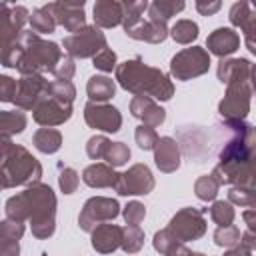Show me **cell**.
<instances>
[{"label": "cell", "mask_w": 256, "mask_h": 256, "mask_svg": "<svg viewBox=\"0 0 256 256\" xmlns=\"http://www.w3.org/2000/svg\"><path fill=\"white\" fill-rule=\"evenodd\" d=\"M224 126L232 132V138L220 150L210 176L220 186L254 188V126L246 120H224Z\"/></svg>", "instance_id": "1"}, {"label": "cell", "mask_w": 256, "mask_h": 256, "mask_svg": "<svg viewBox=\"0 0 256 256\" xmlns=\"http://www.w3.org/2000/svg\"><path fill=\"white\" fill-rule=\"evenodd\" d=\"M8 220L30 222L32 234L38 240H46L56 230V194L48 184L36 182L26 186L24 192L10 196L4 204Z\"/></svg>", "instance_id": "2"}, {"label": "cell", "mask_w": 256, "mask_h": 256, "mask_svg": "<svg viewBox=\"0 0 256 256\" xmlns=\"http://www.w3.org/2000/svg\"><path fill=\"white\" fill-rule=\"evenodd\" d=\"M116 82L134 96H148L152 100H170L174 96V84L160 68L148 66L142 58H132L116 66Z\"/></svg>", "instance_id": "3"}, {"label": "cell", "mask_w": 256, "mask_h": 256, "mask_svg": "<svg viewBox=\"0 0 256 256\" xmlns=\"http://www.w3.org/2000/svg\"><path fill=\"white\" fill-rule=\"evenodd\" d=\"M20 46V58L16 64V70L20 74H42V72H54L56 64L60 62L62 48L56 42L42 40L32 30H22L18 36Z\"/></svg>", "instance_id": "4"}, {"label": "cell", "mask_w": 256, "mask_h": 256, "mask_svg": "<svg viewBox=\"0 0 256 256\" xmlns=\"http://www.w3.org/2000/svg\"><path fill=\"white\" fill-rule=\"evenodd\" d=\"M42 164L34 158L24 146L14 144L6 160L0 164V184L2 188H16V186H30L40 182Z\"/></svg>", "instance_id": "5"}, {"label": "cell", "mask_w": 256, "mask_h": 256, "mask_svg": "<svg viewBox=\"0 0 256 256\" xmlns=\"http://www.w3.org/2000/svg\"><path fill=\"white\" fill-rule=\"evenodd\" d=\"M30 12L26 6L0 2V64L4 62L10 48L18 42V36L24 30Z\"/></svg>", "instance_id": "6"}, {"label": "cell", "mask_w": 256, "mask_h": 256, "mask_svg": "<svg viewBox=\"0 0 256 256\" xmlns=\"http://www.w3.org/2000/svg\"><path fill=\"white\" fill-rule=\"evenodd\" d=\"M210 54L202 46H190L180 52H176L170 60V74L176 80H192L208 72L210 68Z\"/></svg>", "instance_id": "7"}, {"label": "cell", "mask_w": 256, "mask_h": 256, "mask_svg": "<svg viewBox=\"0 0 256 256\" xmlns=\"http://www.w3.org/2000/svg\"><path fill=\"white\" fill-rule=\"evenodd\" d=\"M62 46H64L66 56H70V58H94L98 52L108 48V42L100 28L86 24L76 34L66 36Z\"/></svg>", "instance_id": "8"}, {"label": "cell", "mask_w": 256, "mask_h": 256, "mask_svg": "<svg viewBox=\"0 0 256 256\" xmlns=\"http://www.w3.org/2000/svg\"><path fill=\"white\" fill-rule=\"evenodd\" d=\"M120 214V204L116 198L108 196H92L84 202L80 216H78V226L84 232H92L98 224L102 222H112Z\"/></svg>", "instance_id": "9"}, {"label": "cell", "mask_w": 256, "mask_h": 256, "mask_svg": "<svg viewBox=\"0 0 256 256\" xmlns=\"http://www.w3.org/2000/svg\"><path fill=\"white\" fill-rule=\"evenodd\" d=\"M252 102V82L226 84V94L218 104V112L224 120H246Z\"/></svg>", "instance_id": "10"}, {"label": "cell", "mask_w": 256, "mask_h": 256, "mask_svg": "<svg viewBox=\"0 0 256 256\" xmlns=\"http://www.w3.org/2000/svg\"><path fill=\"white\" fill-rule=\"evenodd\" d=\"M156 180L146 164H134L126 172H118L114 190L120 196H146L154 190Z\"/></svg>", "instance_id": "11"}, {"label": "cell", "mask_w": 256, "mask_h": 256, "mask_svg": "<svg viewBox=\"0 0 256 256\" xmlns=\"http://www.w3.org/2000/svg\"><path fill=\"white\" fill-rule=\"evenodd\" d=\"M168 230L176 236L178 242L198 240L206 234V220L204 212L198 208H180L168 222Z\"/></svg>", "instance_id": "12"}, {"label": "cell", "mask_w": 256, "mask_h": 256, "mask_svg": "<svg viewBox=\"0 0 256 256\" xmlns=\"http://www.w3.org/2000/svg\"><path fill=\"white\" fill-rule=\"evenodd\" d=\"M50 82L44 74H22L16 80V94H14V106L18 110H32L36 102L48 92Z\"/></svg>", "instance_id": "13"}, {"label": "cell", "mask_w": 256, "mask_h": 256, "mask_svg": "<svg viewBox=\"0 0 256 256\" xmlns=\"http://www.w3.org/2000/svg\"><path fill=\"white\" fill-rule=\"evenodd\" d=\"M72 116V104L60 102L56 98H52L48 92L36 102V106L32 108V118L36 124L44 126V128H52V126H60L64 122H68Z\"/></svg>", "instance_id": "14"}, {"label": "cell", "mask_w": 256, "mask_h": 256, "mask_svg": "<svg viewBox=\"0 0 256 256\" xmlns=\"http://www.w3.org/2000/svg\"><path fill=\"white\" fill-rule=\"evenodd\" d=\"M84 120L90 128L100 132H118L122 126V114L116 106L104 102H88L84 106Z\"/></svg>", "instance_id": "15"}, {"label": "cell", "mask_w": 256, "mask_h": 256, "mask_svg": "<svg viewBox=\"0 0 256 256\" xmlns=\"http://www.w3.org/2000/svg\"><path fill=\"white\" fill-rule=\"evenodd\" d=\"M122 26H124V32L132 40H144V42H150V44H160L168 36L166 22L144 20L142 16H124Z\"/></svg>", "instance_id": "16"}, {"label": "cell", "mask_w": 256, "mask_h": 256, "mask_svg": "<svg viewBox=\"0 0 256 256\" xmlns=\"http://www.w3.org/2000/svg\"><path fill=\"white\" fill-rule=\"evenodd\" d=\"M86 2H50L44 8L52 14L56 24L64 26L68 32H78L80 28L86 26V14H84Z\"/></svg>", "instance_id": "17"}, {"label": "cell", "mask_w": 256, "mask_h": 256, "mask_svg": "<svg viewBox=\"0 0 256 256\" xmlns=\"http://www.w3.org/2000/svg\"><path fill=\"white\" fill-rule=\"evenodd\" d=\"M180 146L172 136H158L154 144V164L158 166L160 172L172 174L180 168Z\"/></svg>", "instance_id": "18"}, {"label": "cell", "mask_w": 256, "mask_h": 256, "mask_svg": "<svg viewBox=\"0 0 256 256\" xmlns=\"http://www.w3.org/2000/svg\"><path fill=\"white\" fill-rule=\"evenodd\" d=\"M216 76L222 84L232 82H252L254 68L248 58H222L216 68Z\"/></svg>", "instance_id": "19"}, {"label": "cell", "mask_w": 256, "mask_h": 256, "mask_svg": "<svg viewBox=\"0 0 256 256\" xmlns=\"http://www.w3.org/2000/svg\"><path fill=\"white\" fill-rule=\"evenodd\" d=\"M232 26L240 28L244 32V40L250 52H256V44H254V30H256V12L252 10V6L248 2H234L228 14Z\"/></svg>", "instance_id": "20"}, {"label": "cell", "mask_w": 256, "mask_h": 256, "mask_svg": "<svg viewBox=\"0 0 256 256\" xmlns=\"http://www.w3.org/2000/svg\"><path fill=\"white\" fill-rule=\"evenodd\" d=\"M206 52L218 58H228L240 48V36L234 28H216L206 38Z\"/></svg>", "instance_id": "21"}, {"label": "cell", "mask_w": 256, "mask_h": 256, "mask_svg": "<svg viewBox=\"0 0 256 256\" xmlns=\"http://www.w3.org/2000/svg\"><path fill=\"white\" fill-rule=\"evenodd\" d=\"M130 114L134 118L142 120V124L150 126V128H156V126L164 124V120H166V110L162 106H158L148 96H134L130 100Z\"/></svg>", "instance_id": "22"}, {"label": "cell", "mask_w": 256, "mask_h": 256, "mask_svg": "<svg viewBox=\"0 0 256 256\" xmlns=\"http://www.w3.org/2000/svg\"><path fill=\"white\" fill-rule=\"evenodd\" d=\"M92 248L98 252V254H112L114 250L120 248V242H122V226L118 224H98L92 232Z\"/></svg>", "instance_id": "23"}, {"label": "cell", "mask_w": 256, "mask_h": 256, "mask_svg": "<svg viewBox=\"0 0 256 256\" xmlns=\"http://www.w3.org/2000/svg\"><path fill=\"white\" fill-rule=\"evenodd\" d=\"M92 14H94V26L96 28H116L122 24V18H124L122 2L98 0L92 8Z\"/></svg>", "instance_id": "24"}, {"label": "cell", "mask_w": 256, "mask_h": 256, "mask_svg": "<svg viewBox=\"0 0 256 256\" xmlns=\"http://www.w3.org/2000/svg\"><path fill=\"white\" fill-rule=\"evenodd\" d=\"M116 180H118V172L106 162H94L86 166L82 172V182L90 188H114Z\"/></svg>", "instance_id": "25"}, {"label": "cell", "mask_w": 256, "mask_h": 256, "mask_svg": "<svg viewBox=\"0 0 256 256\" xmlns=\"http://www.w3.org/2000/svg\"><path fill=\"white\" fill-rule=\"evenodd\" d=\"M86 92H88V98L90 102H108L114 94H116V82L108 76H102V74H94L88 78V84H86Z\"/></svg>", "instance_id": "26"}, {"label": "cell", "mask_w": 256, "mask_h": 256, "mask_svg": "<svg viewBox=\"0 0 256 256\" xmlns=\"http://www.w3.org/2000/svg\"><path fill=\"white\" fill-rule=\"evenodd\" d=\"M32 144L42 154H54L62 146V134L56 128H38L32 136Z\"/></svg>", "instance_id": "27"}, {"label": "cell", "mask_w": 256, "mask_h": 256, "mask_svg": "<svg viewBox=\"0 0 256 256\" xmlns=\"http://www.w3.org/2000/svg\"><path fill=\"white\" fill-rule=\"evenodd\" d=\"M182 0H154L148 4V20L154 22H168L172 16H176L180 10H184Z\"/></svg>", "instance_id": "28"}, {"label": "cell", "mask_w": 256, "mask_h": 256, "mask_svg": "<svg viewBox=\"0 0 256 256\" xmlns=\"http://www.w3.org/2000/svg\"><path fill=\"white\" fill-rule=\"evenodd\" d=\"M28 124V116L22 110H0V134H20Z\"/></svg>", "instance_id": "29"}, {"label": "cell", "mask_w": 256, "mask_h": 256, "mask_svg": "<svg viewBox=\"0 0 256 256\" xmlns=\"http://www.w3.org/2000/svg\"><path fill=\"white\" fill-rule=\"evenodd\" d=\"M198 32H200L198 30V24L194 20H186V18L176 20V24L168 30V34L172 36V40L178 42V44H192L198 38Z\"/></svg>", "instance_id": "30"}, {"label": "cell", "mask_w": 256, "mask_h": 256, "mask_svg": "<svg viewBox=\"0 0 256 256\" xmlns=\"http://www.w3.org/2000/svg\"><path fill=\"white\" fill-rule=\"evenodd\" d=\"M144 246V230L140 226H124L122 228V242H120V248L126 252V254H136L140 252Z\"/></svg>", "instance_id": "31"}, {"label": "cell", "mask_w": 256, "mask_h": 256, "mask_svg": "<svg viewBox=\"0 0 256 256\" xmlns=\"http://www.w3.org/2000/svg\"><path fill=\"white\" fill-rule=\"evenodd\" d=\"M28 22H30V28H32L34 34H50L56 28V20L52 18V14L44 6L42 8H34L30 18H28Z\"/></svg>", "instance_id": "32"}, {"label": "cell", "mask_w": 256, "mask_h": 256, "mask_svg": "<svg viewBox=\"0 0 256 256\" xmlns=\"http://www.w3.org/2000/svg\"><path fill=\"white\" fill-rule=\"evenodd\" d=\"M210 218L218 224V226H230L236 218L234 206L228 200H214L210 206Z\"/></svg>", "instance_id": "33"}, {"label": "cell", "mask_w": 256, "mask_h": 256, "mask_svg": "<svg viewBox=\"0 0 256 256\" xmlns=\"http://www.w3.org/2000/svg\"><path fill=\"white\" fill-rule=\"evenodd\" d=\"M240 228L230 224V226H218L216 232H214V244L220 246V248H234L240 244Z\"/></svg>", "instance_id": "34"}, {"label": "cell", "mask_w": 256, "mask_h": 256, "mask_svg": "<svg viewBox=\"0 0 256 256\" xmlns=\"http://www.w3.org/2000/svg\"><path fill=\"white\" fill-rule=\"evenodd\" d=\"M220 190V184L210 176V174H204L200 178H196L194 182V194L202 200V202H208V200H214L216 194Z\"/></svg>", "instance_id": "35"}, {"label": "cell", "mask_w": 256, "mask_h": 256, "mask_svg": "<svg viewBox=\"0 0 256 256\" xmlns=\"http://www.w3.org/2000/svg\"><path fill=\"white\" fill-rule=\"evenodd\" d=\"M104 160L112 168L124 166L130 160V148L124 142H110V146H108V150L104 154Z\"/></svg>", "instance_id": "36"}, {"label": "cell", "mask_w": 256, "mask_h": 256, "mask_svg": "<svg viewBox=\"0 0 256 256\" xmlns=\"http://www.w3.org/2000/svg\"><path fill=\"white\" fill-rule=\"evenodd\" d=\"M26 232V226L22 222H14V220H0V246L10 244V242H18Z\"/></svg>", "instance_id": "37"}, {"label": "cell", "mask_w": 256, "mask_h": 256, "mask_svg": "<svg viewBox=\"0 0 256 256\" xmlns=\"http://www.w3.org/2000/svg\"><path fill=\"white\" fill-rule=\"evenodd\" d=\"M48 94L60 102H66V104H72L74 98H76V88L70 80H52L50 82V88H48Z\"/></svg>", "instance_id": "38"}, {"label": "cell", "mask_w": 256, "mask_h": 256, "mask_svg": "<svg viewBox=\"0 0 256 256\" xmlns=\"http://www.w3.org/2000/svg\"><path fill=\"white\" fill-rule=\"evenodd\" d=\"M78 184H80V174L74 168L64 166L60 162L58 164V186H60V190L64 194H72V192H76Z\"/></svg>", "instance_id": "39"}, {"label": "cell", "mask_w": 256, "mask_h": 256, "mask_svg": "<svg viewBox=\"0 0 256 256\" xmlns=\"http://www.w3.org/2000/svg\"><path fill=\"white\" fill-rule=\"evenodd\" d=\"M178 244H182V242H178V240H176V236H174L168 228L158 230V232L154 234V238H152V246H154V250H156V252H160L162 256L172 254V252H174V248H176Z\"/></svg>", "instance_id": "40"}, {"label": "cell", "mask_w": 256, "mask_h": 256, "mask_svg": "<svg viewBox=\"0 0 256 256\" xmlns=\"http://www.w3.org/2000/svg\"><path fill=\"white\" fill-rule=\"evenodd\" d=\"M228 202L234 206H246L252 208L256 204V192L254 188H242V186H232L228 190Z\"/></svg>", "instance_id": "41"}, {"label": "cell", "mask_w": 256, "mask_h": 256, "mask_svg": "<svg viewBox=\"0 0 256 256\" xmlns=\"http://www.w3.org/2000/svg\"><path fill=\"white\" fill-rule=\"evenodd\" d=\"M108 146H110V140L104 134H94L86 142V154L92 160H104V154H106Z\"/></svg>", "instance_id": "42"}, {"label": "cell", "mask_w": 256, "mask_h": 256, "mask_svg": "<svg viewBox=\"0 0 256 256\" xmlns=\"http://www.w3.org/2000/svg\"><path fill=\"white\" fill-rule=\"evenodd\" d=\"M92 64L96 70H102V72H112L116 70L118 66V58H116V52L112 48H104L102 52H98L94 58H92Z\"/></svg>", "instance_id": "43"}, {"label": "cell", "mask_w": 256, "mask_h": 256, "mask_svg": "<svg viewBox=\"0 0 256 256\" xmlns=\"http://www.w3.org/2000/svg\"><path fill=\"white\" fill-rule=\"evenodd\" d=\"M122 216H124V220H126L128 226H138L144 220V216H146V208H144L142 202L132 200V202H128L122 208Z\"/></svg>", "instance_id": "44"}, {"label": "cell", "mask_w": 256, "mask_h": 256, "mask_svg": "<svg viewBox=\"0 0 256 256\" xmlns=\"http://www.w3.org/2000/svg\"><path fill=\"white\" fill-rule=\"evenodd\" d=\"M134 138H136L138 148H142V150H154V144H156V140H158V134H156L154 128L140 124V126L136 128V132H134Z\"/></svg>", "instance_id": "45"}, {"label": "cell", "mask_w": 256, "mask_h": 256, "mask_svg": "<svg viewBox=\"0 0 256 256\" xmlns=\"http://www.w3.org/2000/svg\"><path fill=\"white\" fill-rule=\"evenodd\" d=\"M74 72H76V64H74V58H70V56H62L60 58V62L56 64V68H54V76H56V80H72V76H74Z\"/></svg>", "instance_id": "46"}, {"label": "cell", "mask_w": 256, "mask_h": 256, "mask_svg": "<svg viewBox=\"0 0 256 256\" xmlns=\"http://www.w3.org/2000/svg\"><path fill=\"white\" fill-rule=\"evenodd\" d=\"M16 94V78L8 74H0V102H14Z\"/></svg>", "instance_id": "47"}, {"label": "cell", "mask_w": 256, "mask_h": 256, "mask_svg": "<svg viewBox=\"0 0 256 256\" xmlns=\"http://www.w3.org/2000/svg\"><path fill=\"white\" fill-rule=\"evenodd\" d=\"M220 6H222V2H218V0H212V2L198 0V2H196V10H198L202 16H212V14H216V12L220 10Z\"/></svg>", "instance_id": "48"}, {"label": "cell", "mask_w": 256, "mask_h": 256, "mask_svg": "<svg viewBox=\"0 0 256 256\" xmlns=\"http://www.w3.org/2000/svg\"><path fill=\"white\" fill-rule=\"evenodd\" d=\"M12 146H14L12 138H10V136L0 134V164L6 160V156H8V154H10V150H12Z\"/></svg>", "instance_id": "49"}, {"label": "cell", "mask_w": 256, "mask_h": 256, "mask_svg": "<svg viewBox=\"0 0 256 256\" xmlns=\"http://www.w3.org/2000/svg\"><path fill=\"white\" fill-rule=\"evenodd\" d=\"M240 246H244V248H248V250L254 252V246H256V236H254V232H250V230L242 232V236H240Z\"/></svg>", "instance_id": "50"}, {"label": "cell", "mask_w": 256, "mask_h": 256, "mask_svg": "<svg viewBox=\"0 0 256 256\" xmlns=\"http://www.w3.org/2000/svg\"><path fill=\"white\" fill-rule=\"evenodd\" d=\"M0 256H20V244L10 242V244L0 246Z\"/></svg>", "instance_id": "51"}, {"label": "cell", "mask_w": 256, "mask_h": 256, "mask_svg": "<svg viewBox=\"0 0 256 256\" xmlns=\"http://www.w3.org/2000/svg\"><path fill=\"white\" fill-rule=\"evenodd\" d=\"M224 256H252V250H248V248H244V246H234V248H228L226 252H224Z\"/></svg>", "instance_id": "52"}, {"label": "cell", "mask_w": 256, "mask_h": 256, "mask_svg": "<svg viewBox=\"0 0 256 256\" xmlns=\"http://www.w3.org/2000/svg\"><path fill=\"white\" fill-rule=\"evenodd\" d=\"M242 218L246 220V224H248V230H250V232H254V230H256V212L250 208V210L242 212Z\"/></svg>", "instance_id": "53"}, {"label": "cell", "mask_w": 256, "mask_h": 256, "mask_svg": "<svg viewBox=\"0 0 256 256\" xmlns=\"http://www.w3.org/2000/svg\"><path fill=\"white\" fill-rule=\"evenodd\" d=\"M168 256H194V252H192L190 248H186L184 244H178V246L174 248V252L168 254Z\"/></svg>", "instance_id": "54"}, {"label": "cell", "mask_w": 256, "mask_h": 256, "mask_svg": "<svg viewBox=\"0 0 256 256\" xmlns=\"http://www.w3.org/2000/svg\"><path fill=\"white\" fill-rule=\"evenodd\" d=\"M40 256H48V254H46V252H42V254H40Z\"/></svg>", "instance_id": "55"}]
</instances>
